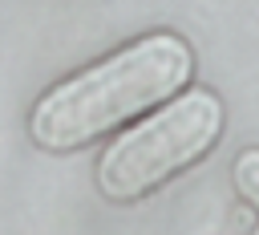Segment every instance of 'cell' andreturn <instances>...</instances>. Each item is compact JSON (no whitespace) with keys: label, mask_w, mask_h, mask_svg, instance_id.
<instances>
[{"label":"cell","mask_w":259,"mask_h":235,"mask_svg":"<svg viewBox=\"0 0 259 235\" xmlns=\"http://www.w3.org/2000/svg\"><path fill=\"white\" fill-rule=\"evenodd\" d=\"M190 77L194 49L178 32H146L57 81L32 105L28 138L53 154L89 146L182 93Z\"/></svg>","instance_id":"6da1fadb"},{"label":"cell","mask_w":259,"mask_h":235,"mask_svg":"<svg viewBox=\"0 0 259 235\" xmlns=\"http://www.w3.org/2000/svg\"><path fill=\"white\" fill-rule=\"evenodd\" d=\"M223 101L210 89H182L142 113L97 158V190L109 203H138L194 166L223 134Z\"/></svg>","instance_id":"7a4b0ae2"},{"label":"cell","mask_w":259,"mask_h":235,"mask_svg":"<svg viewBox=\"0 0 259 235\" xmlns=\"http://www.w3.org/2000/svg\"><path fill=\"white\" fill-rule=\"evenodd\" d=\"M231 182H235L239 199H243L247 207L259 211V146H251V150H243V154L235 158V166H231Z\"/></svg>","instance_id":"3957f363"},{"label":"cell","mask_w":259,"mask_h":235,"mask_svg":"<svg viewBox=\"0 0 259 235\" xmlns=\"http://www.w3.org/2000/svg\"><path fill=\"white\" fill-rule=\"evenodd\" d=\"M255 235H259V231H255Z\"/></svg>","instance_id":"277c9868"}]
</instances>
